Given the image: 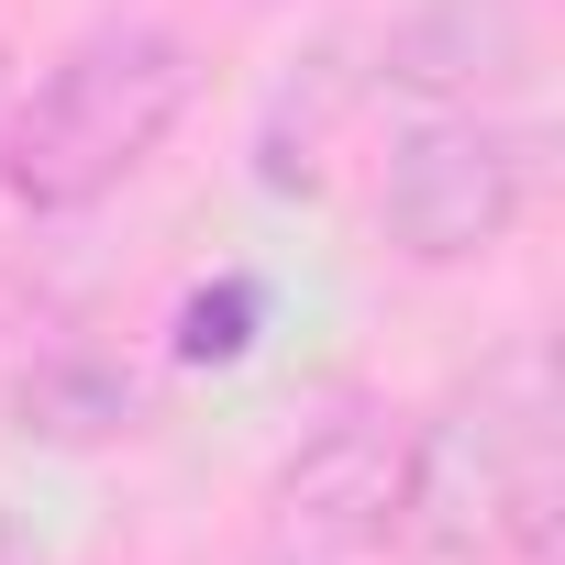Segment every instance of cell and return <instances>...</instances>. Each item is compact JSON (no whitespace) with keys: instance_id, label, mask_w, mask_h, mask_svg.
I'll list each match as a JSON object with an SVG mask.
<instances>
[{"instance_id":"obj_3","label":"cell","mask_w":565,"mask_h":565,"mask_svg":"<svg viewBox=\"0 0 565 565\" xmlns=\"http://www.w3.org/2000/svg\"><path fill=\"white\" fill-rule=\"evenodd\" d=\"M532 211V145L510 122L477 111H433L388 145V189L377 222L411 266H477L488 244H510V222Z\"/></svg>"},{"instance_id":"obj_7","label":"cell","mask_w":565,"mask_h":565,"mask_svg":"<svg viewBox=\"0 0 565 565\" xmlns=\"http://www.w3.org/2000/svg\"><path fill=\"white\" fill-rule=\"evenodd\" d=\"M233 322H244V289H222V300H200V311H189V355H233V344H244Z\"/></svg>"},{"instance_id":"obj_6","label":"cell","mask_w":565,"mask_h":565,"mask_svg":"<svg viewBox=\"0 0 565 565\" xmlns=\"http://www.w3.org/2000/svg\"><path fill=\"white\" fill-rule=\"evenodd\" d=\"M23 411L45 422V433H111V422H134V377H111V366H45V377H23Z\"/></svg>"},{"instance_id":"obj_5","label":"cell","mask_w":565,"mask_h":565,"mask_svg":"<svg viewBox=\"0 0 565 565\" xmlns=\"http://www.w3.org/2000/svg\"><path fill=\"white\" fill-rule=\"evenodd\" d=\"M521 56H532L521 0H411L377 45V78L411 89V100H466L477 111V89H510Z\"/></svg>"},{"instance_id":"obj_2","label":"cell","mask_w":565,"mask_h":565,"mask_svg":"<svg viewBox=\"0 0 565 565\" xmlns=\"http://www.w3.org/2000/svg\"><path fill=\"white\" fill-rule=\"evenodd\" d=\"M189 45L167 34V23H100V34H78L45 78H34V100L12 111V134H0V189H12L23 211H89V200H111L156 145H167V122L189 111Z\"/></svg>"},{"instance_id":"obj_4","label":"cell","mask_w":565,"mask_h":565,"mask_svg":"<svg viewBox=\"0 0 565 565\" xmlns=\"http://www.w3.org/2000/svg\"><path fill=\"white\" fill-rule=\"evenodd\" d=\"M399 455H411V422L388 399H333L266 477V510H277V543H311V554H355V543H388V510H399Z\"/></svg>"},{"instance_id":"obj_1","label":"cell","mask_w":565,"mask_h":565,"mask_svg":"<svg viewBox=\"0 0 565 565\" xmlns=\"http://www.w3.org/2000/svg\"><path fill=\"white\" fill-rule=\"evenodd\" d=\"M543 532H554V411L543 366L510 355L477 388H455L444 422L411 433L388 543L411 565H488V554H543Z\"/></svg>"},{"instance_id":"obj_8","label":"cell","mask_w":565,"mask_h":565,"mask_svg":"<svg viewBox=\"0 0 565 565\" xmlns=\"http://www.w3.org/2000/svg\"><path fill=\"white\" fill-rule=\"evenodd\" d=\"M255 565H333V554H311V543H277V554H255Z\"/></svg>"}]
</instances>
